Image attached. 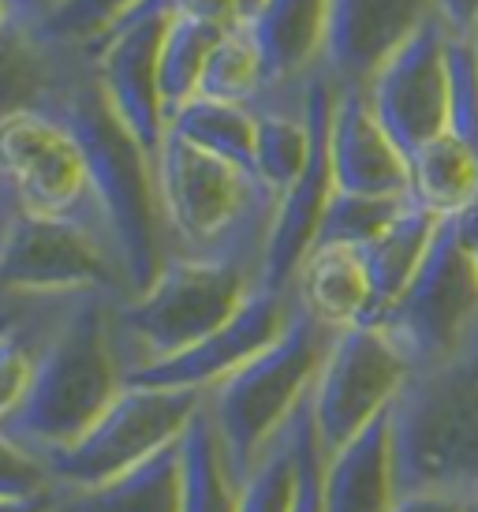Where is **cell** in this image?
I'll return each mask as SVG.
<instances>
[{
  "mask_svg": "<svg viewBox=\"0 0 478 512\" xmlns=\"http://www.w3.org/2000/svg\"><path fill=\"white\" fill-rule=\"evenodd\" d=\"M38 109L57 116L75 135V143L86 157L94 202L105 217L116 262L124 273L127 296H139L154 285V277L169 258L161 206H157L154 157L120 124V116L113 113V105L98 83L94 60L79 45L68 49L57 83L49 86Z\"/></svg>",
  "mask_w": 478,
  "mask_h": 512,
  "instance_id": "cell-1",
  "label": "cell"
},
{
  "mask_svg": "<svg viewBox=\"0 0 478 512\" xmlns=\"http://www.w3.org/2000/svg\"><path fill=\"white\" fill-rule=\"evenodd\" d=\"M113 292H75L64 299L42 344L23 404L0 427L15 445L49 464L71 449L120 397L127 370L113 333Z\"/></svg>",
  "mask_w": 478,
  "mask_h": 512,
  "instance_id": "cell-2",
  "label": "cell"
},
{
  "mask_svg": "<svg viewBox=\"0 0 478 512\" xmlns=\"http://www.w3.org/2000/svg\"><path fill=\"white\" fill-rule=\"evenodd\" d=\"M266 251L228 255H169L154 285L113 303V333L124 370L180 356L221 329L262 285Z\"/></svg>",
  "mask_w": 478,
  "mask_h": 512,
  "instance_id": "cell-3",
  "label": "cell"
},
{
  "mask_svg": "<svg viewBox=\"0 0 478 512\" xmlns=\"http://www.w3.org/2000/svg\"><path fill=\"white\" fill-rule=\"evenodd\" d=\"M396 486L467 494L478 486V329L445 363L408 378L389 408Z\"/></svg>",
  "mask_w": 478,
  "mask_h": 512,
  "instance_id": "cell-4",
  "label": "cell"
},
{
  "mask_svg": "<svg viewBox=\"0 0 478 512\" xmlns=\"http://www.w3.org/2000/svg\"><path fill=\"white\" fill-rule=\"evenodd\" d=\"M154 184L169 255L266 251L277 195L251 172L169 131L154 154Z\"/></svg>",
  "mask_w": 478,
  "mask_h": 512,
  "instance_id": "cell-5",
  "label": "cell"
},
{
  "mask_svg": "<svg viewBox=\"0 0 478 512\" xmlns=\"http://www.w3.org/2000/svg\"><path fill=\"white\" fill-rule=\"evenodd\" d=\"M333 337L337 329L322 326L296 303L281 337L206 393V412L236 483H243V475L262 460L269 441L303 408Z\"/></svg>",
  "mask_w": 478,
  "mask_h": 512,
  "instance_id": "cell-6",
  "label": "cell"
},
{
  "mask_svg": "<svg viewBox=\"0 0 478 512\" xmlns=\"http://www.w3.org/2000/svg\"><path fill=\"white\" fill-rule=\"evenodd\" d=\"M90 288L127 296L113 247L79 221L23 206L0 180V303Z\"/></svg>",
  "mask_w": 478,
  "mask_h": 512,
  "instance_id": "cell-7",
  "label": "cell"
},
{
  "mask_svg": "<svg viewBox=\"0 0 478 512\" xmlns=\"http://www.w3.org/2000/svg\"><path fill=\"white\" fill-rule=\"evenodd\" d=\"M206 393L198 389H165V385L127 382L120 397L98 415L71 449L53 456L45 468L57 490H90L146 464L165 445L183 438L187 423L202 408Z\"/></svg>",
  "mask_w": 478,
  "mask_h": 512,
  "instance_id": "cell-8",
  "label": "cell"
},
{
  "mask_svg": "<svg viewBox=\"0 0 478 512\" xmlns=\"http://www.w3.org/2000/svg\"><path fill=\"white\" fill-rule=\"evenodd\" d=\"M374 326L408 356L415 370L456 356L478 329V273L456 221H441L419 273Z\"/></svg>",
  "mask_w": 478,
  "mask_h": 512,
  "instance_id": "cell-9",
  "label": "cell"
},
{
  "mask_svg": "<svg viewBox=\"0 0 478 512\" xmlns=\"http://www.w3.org/2000/svg\"><path fill=\"white\" fill-rule=\"evenodd\" d=\"M411 374L415 367L381 326L366 322L340 329L310 393L322 453H337L378 415L389 412Z\"/></svg>",
  "mask_w": 478,
  "mask_h": 512,
  "instance_id": "cell-10",
  "label": "cell"
},
{
  "mask_svg": "<svg viewBox=\"0 0 478 512\" xmlns=\"http://www.w3.org/2000/svg\"><path fill=\"white\" fill-rule=\"evenodd\" d=\"M0 180L12 187L23 206L79 221L113 247L105 217L94 202L86 157L57 116L19 109L0 120Z\"/></svg>",
  "mask_w": 478,
  "mask_h": 512,
  "instance_id": "cell-11",
  "label": "cell"
},
{
  "mask_svg": "<svg viewBox=\"0 0 478 512\" xmlns=\"http://www.w3.org/2000/svg\"><path fill=\"white\" fill-rule=\"evenodd\" d=\"M172 15H176L172 0H146L90 49L94 72L113 113L150 157L169 135L157 68H161V42L169 34Z\"/></svg>",
  "mask_w": 478,
  "mask_h": 512,
  "instance_id": "cell-12",
  "label": "cell"
},
{
  "mask_svg": "<svg viewBox=\"0 0 478 512\" xmlns=\"http://www.w3.org/2000/svg\"><path fill=\"white\" fill-rule=\"evenodd\" d=\"M400 154L449 131V30L430 15L363 86Z\"/></svg>",
  "mask_w": 478,
  "mask_h": 512,
  "instance_id": "cell-13",
  "label": "cell"
},
{
  "mask_svg": "<svg viewBox=\"0 0 478 512\" xmlns=\"http://www.w3.org/2000/svg\"><path fill=\"white\" fill-rule=\"evenodd\" d=\"M340 86L318 68L307 83V116H310V157L299 180L281 199H277V214L269 228L266 262H262V285L266 288H292L299 262L307 258L314 247L318 225L337 180H333V154H329V128H333V105H337Z\"/></svg>",
  "mask_w": 478,
  "mask_h": 512,
  "instance_id": "cell-14",
  "label": "cell"
},
{
  "mask_svg": "<svg viewBox=\"0 0 478 512\" xmlns=\"http://www.w3.org/2000/svg\"><path fill=\"white\" fill-rule=\"evenodd\" d=\"M292 311H296L292 288L281 292V288L258 285L221 329H213L210 337H202L180 356H169L161 363H150V367L127 374V382L210 393L213 385L225 382L232 370H239L247 359H254L262 348L277 341Z\"/></svg>",
  "mask_w": 478,
  "mask_h": 512,
  "instance_id": "cell-15",
  "label": "cell"
},
{
  "mask_svg": "<svg viewBox=\"0 0 478 512\" xmlns=\"http://www.w3.org/2000/svg\"><path fill=\"white\" fill-rule=\"evenodd\" d=\"M430 15L434 0H329L322 72L340 90L366 86Z\"/></svg>",
  "mask_w": 478,
  "mask_h": 512,
  "instance_id": "cell-16",
  "label": "cell"
},
{
  "mask_svg": "<svg viewBox=\"0 0 478 512\" xmlns=\"http://www.w3.org/2000/svg\"><path fill=\"white\" fill-rule=\"evenodd\" d=\"M329 154H333V180H337L340 191L408 195V157L400 154V146L389 139V131L381 128L363 86L337 90Z\"/></svg>",
  "mask_w": 478,
  "mask_h": 512,
  "instance_id": "cell-17",
  "label": "cell"
},
{
  "mask_svg": "<svg viewBox=\"0 0 478 512\" xmlns=\"http://www.w3.org/2000/svg\"><path fill=\"white\" fill-rule=\"evenodd\" d=\"M243 23L262 53V72H266L262 98L296 90L322 68L329 0H262Z\"/></svg>",
  "mask_w": 478,
  "mask_h": 512,
  "instance_id": "cell-18",
  "label": "cell"
},
{
  "mask_svg": "<svg viewBox=\"0 0 478 512\" xmlns=\"http://www.w3.org/2000/svg\"><path fill=\"white\" fill-rule=\"evenodd\" d=\"M400 498L393 460L389 412L359 430L348 445L325 456L322 501L325 512H389Z\"/></svg>",
  "mask_w": 478,
  "mask_h": 512,
  "instance_id": "cell-19",
  "label": "cell"
},
{
  "mask_svg": "<svg viewBox=\"0 0 478 512\" xmlns=\"http://www.w3.org/2000/svg\"><path fill=\"white\" fill-rule=\"evenodd\" d=\"M292 299L329 329H348L374 322V288L359 247L318 243L299 262L292 277Z\"/></svg>",
  "mask_w": 478,
  "mask_h": 512,
  "instance_id": "cell-20",
  "label": "cell"
},
{
  "mask_svg": "<svg viewBox=\"0 0 478 512\" xmlns=\"http://www.w3.org/2000/svg\"><path fill=\"white\" fill-rule=\"evenodd\" d=\"M310 83V79H307ZM307 83L254 101V176L281 199L310 157Z\"/></svg>",
  "mask_w": 478,
  "mask_h": 512,
  "instance_id": "cell-21",
  "label": "cell"
},
{
  "mask_svg": "<svg viewBox=\"0 0 478 512\" xmlns=\"http://www.w3.org/2000/svg\"><path fill=\"white\" fill-rule=\"evenodd\" d=\"M183 453L165 445L146 464L90 490H57V512H180Z\"/></svg>",
  "mask_w": 478,
  "mask_h": 512,
  "instance_id": "cell-22",
  "label": "cell"
},
{
  "mask_svg": "<svg viewBox=\"0 0 478 512\" xmlns=\"http://www.w3.org/2000/svg\"><path fill=\"white\" fill-rule=\"evenodd\" d=\"M408 176L411 202L437 221H452L478 202V154L452 131H441L408 157Z\"/></svg>",
  "mask_w": 478,
  "mask_h": 512,
  "instance_id": "cell-23",
  "label": "cell"
},
{
  "mask_svg": "<svg viewBox=\"0 0 478 512\" xmlns=\"http://www.w3.org/2000/svg\"><path fill=\"white\" fill-rule=\"evenodd\" d=\"M68 49V42L45 34L38 23L15 19L8 30H0V120L42 105L64 68Z\"/></svg>",
  "mask_w": 478,
  "mask_h": 512,
  "instance_id": "cell-24",
  "label": "cell"
},
{
  "mask_svg": "<svg viewBox=\"0 0 478 512\" xmlns=\"http://www.w3.org/2000/svg\"><path fill=\"white\" fill-rule=\"evenodd\" d=\"M437 225L441 221L430 210H422L419 202H408L393 225L378 232L366 247H359L370 273V288H374V322L393 307L400 292L411 285V277L419 273L422 258L437 236Z\"/></svg>",
  "mask_w": 478,
  "mask_h": 512,
  "instance_id": "cell-25",
  "label": "cell"
},
{
  "mask_svg": "<svg viewBox=\"0 0 478 512\" xmlns=\"http://www.w3.org/2000/svg\"><path fill=\"white\" fill-rule=\"evenodd\" d=\"M183 453V490L180 512H236L239 483L225 464V449L213 430V419L206 412V400L187 423L180 438Z\"/></svg>",
  "mask_w": 478,
  "mask_h": 512,
  "instance_id": "cell-26",
  "label": "cell"
},
{
  "mask_svg": "<svg viewBox=\"0 0 478 512\" xmlns=\"http://www.w3.org/2000/svg\"><path fill=\"white\" fill-rule=\"evenodd\" d=\"M169 131L206 154L254 176V109L239 101L191 98L169 120ZM258 180V176H254Z\"/></svg>",
  "mask_w": 478,
  "mask_h": 512,
  "instance_id": "cell-27",
  "label": "cell"
},
{
  "mask_svg": "<svg viewBox=\"0 0 478 512\" xmlns=\"http://www.w3.org/2000/svg\"><path fill=\"white\" fill-rule=\"evenodd\" d=\"M75 296V292H71ZM68 296H42L23 299V307L8 326L0 329V423L23 404L30 382H34V367L42 356V344L49 329L57 322L60 307Z\"/></svg>",
  "mask_w": 478,
  "mask_h": 512,
  "instance_id": "cell-28",
  "label": "cell"
},
{
  "mask_svg": "<svg viewBox=\"0 0 478 512\" xmlns=\"http://www.w3.org/2000/svg\"><path fill=\"white\" fill-rule=\"evenodd\" d=\"M228 27L206 23V19H191V15H172L169 34L161 42V101H165V116H176L191 98H198L202 72L210 60L213 45L221 42Z\"/></svg>",
  "mask_w": 478,
  "mask_h": 512,
  "instance_id": "cell-29",
  "label": "cell"
},
{
  "mask_svg": "<svg viewBox=\"0 0 478 512\" xmlns=\"http://www.w3.org/2000/svg\"><path fill=\"white\" fill-rule=\"evenodd\" d=\"M310 397L303 400L288 427L269 441L262 460L254 464L239 483L236 512H292L299 490V441H303V419H307Z\"/></svg>",
  "mask_w": 478,
  "mask_h": 512,
  "instance_id": "cell-30",
  "label": "cell"
},
{
  "mask_svg": "<svg viewBox=\"0 0 478 512\" xmlns=\"http://www.w3.org/2000/svg\"><path fill=\"white\" fill-rule=\"evenodd\" d=\"M266 90V72H262V53L254 45L247 23H236L221 34V42L213 45L198 98L217 101H239V105H254Z\"/></svg>",
  "mask_w": 478,
  "mask_h": 512,
  "instance_id": "cell-31",
  "label": "cell"
},
{
  "mask_svg": "<svg viewBox=\"0 0 478 512\" xmlns=\"http://www.w3.org/2000/svg\"><path fill=\"white\" fill-rule=\"evenodd\" d=\"M411 202V195H359V191H333L325 206L318 243H340V247H366L378 232L393 225L396 214Z\"/></svg>",
  "mask_w": 478,
  "mask_h": 512,
  "instance_id": "cell-32",
  "label": "cell"
},
{
  "mask_svg": "<svg viewBox=\"0 0 478 512\" xmlns=\"http://www.w3.org/2000/svg\"><path fill=\"white\" fill-rule=\"evenodd\" d=\"M139 4H146V0H60L38 27H42L45 34L60 38V42L79 45V49L90 53L120 19L135 12Z\"/></svg>",
  "mask_w": 478,
  "mask_h": 512,
  "instance_id": "cell-33",
  "label": "cell"
},
{
  "mask_svg": "<svg viewBox=\"0 0 478 512\" xmlns=\"http://www.w3.org/2000/svg\"><path fill=\"white\" fill-rule=\"evenodd\" d=\"M449 131L478 154V45L449 38Z\"/></svg>",
  "mask_w": 478,
  "mask_h": 512,
  "instance_id": "cell-34",
  "label": "cell"
},
{
  "mask_svg": "<svg viewBox=\"0 0 478 512\" xmlns=\"http://www.w3.org/2000/svg\"><path fill=\"white\" fill-rule=\"evenodd\" d=\"M57 490L53 475L38 456H30L23 445L8 438V430L0 427V498H30Z\"/></svg>",
  "mask_w": 478,
  "mask_h": 512,
  "instance_id": "cell-35",
  "label": "cell"
},
{
  "mask_svg": "<svg viewBox=\"0 0 478 512\" xmlns=\"http://www.w3.org/2000/svg\"><path fill=\"white\" fill-rule=\"evenodd\" d=\"M314 393V389H310ZM322 441H318V430H314V412L307 408V419H303V441H299V490H296V509L292 512H325L322 501Z\"/></svg>",
  "mask_w": 478,
  "mask_h": 512,
  "instance_id": "cell-36",
  "label": "cell"
},
{
  "mask_svg": "<svg viewBox=\"0 0 478 512\" xmlns=\"http://www.w3.org/2000/svg\"><path fill=\"white\" fill-rule=\"evenodd\" d=\"M437 23L449 30V38H478V0H434Z\"/></svg>",
  "mask_w": 478,
  "mask_h": 512,
  "instance_id": "cell-37",
  "label": "cell"
},
{
  "mask_svg": "<svg viewBox=\"0 0 478 512\" xmlns=\"http://www.w3.org/2000/svg\"><path fill=\"white\" fill-rule=\"evenodd\" d=\"M176 15H191V19H206L217 27H236L243 23V4L239 0H172Z\"/></svg>",
  "mask_w": 478,
  "mask_h": 512,
  "instance_id": "cell-38",
  "label": "cell"
},
{
  "mask_svg": "<svg viewBox=\"0 0 478 512\" xmlns=\"http://www.w3.org/2000/svg\"><path fill=\"white\" fill-rule=\"evenodd\" d=\"M389 512H464V494H449V490H415V494H400Z\"/></svg>",
  "mask_w": 478,
  "mask_h": 512,
  "instance_id": "cell-39",
  "label": "cell"
},
{
  "mask_svg": "<svg viewBox=\"0 0 478 512\" xmlns=\"http://www.w3.org/2000/svg\"><path fill=\"white\" fill-rule=\"evenodd\" d=\"M0 512H57V490L30 494V498H0Z\"/></svg>",
  "mask_w": 478,
  "mask_h": 512,
  "instance_id": "cell-40",
  "label": "cell"
},
{
  "mask_svg": "<svg viewBox=\"0 0 478 512\" xmlns=\"http://www.w3.org/2000/svg\"><path fill=\"white\" fill-rule=\"evenodd\" d=\"M456 221V232H460V243H464V251H467V258H471V266H475V273H478V202L467 210V214H460V217H452Z\"/></svg>",
  "mask_w": 478,
  "mask_h": 512,
  "instance_id": "cell-41",
  "label": "cell"
},
{
  "mask_svg": "<svg viewBox=\"0 0 478 512\" xmlns=\"http://www.w3.org/2000/svg\"><path fill=\"white\" fill-rule=\"evenodd\" d=\"M12 4H15V15H19L23 23H42L60 0H12Z\"/></svg>",
  "mask_w": 478,
  "mask_h": 512,
  "instance_id": "cell-42",
  "label": "cell"
},
{
  "mask_svg": "<svg viewBox=\"0 0 478 512\" xmlns=\"http://www.w3.org/2000/svg\"><path fill=\"white\" fill-rule=\"evenodd\" d=\"M15 19H19V15H15V4H12V0H0V30H8L15 23Z\"/></svg>",
  "mask_w": 478,
  "mask_h": 512,
  "instance_id": "cell-43",
  "label": "cell"
},
{
  "mask_svg": "<svg viewBox=\"0 0 478 512\" xmlns=\"http://www.w3.org/2000/svg\"><path fill=\"white\" fill-rule=\"evenodd\" d=\"M19 307H23V299H15V303H0V329L8 326L15 314H19Z\"/></svg>",
  "mask_w": 478,
  "mask_h": 512,
  "instance_id": "cell-44",
  "label": "cell"
},
{
  "mask_svg": "<svg viewBox=\"0 0 478 512\" xmlns=\"http://www.w3.org/2000/svg\"><path fill=\"white\" fill-rule=\"evenodd\" d=\"M464 512H478V486L464 494Z\"/></svg>",
  "mask_w": 478,
  "mask_h": 512,
  "instance_id": "cell-45",
  "label": "cell"
},
{
  "mask_svg": "<svg viewBox=\"0 0 478 512\" xmlns=\"http://www.w3.org/2000/svg\"><path fill=\"white\" fill-rule=\"evenodd\" d=\"M239 4H243V19H251V15H254V8H258V4H262V0H239Z\"/></svg>",
  "mask_w": 478,
  "mask_h": 512,
  "instance_id": "cell-46",
  "label": "cell"
},
{
  "mask_svg": "<svg viewBox=\"0 0 478 512\" xmlns=\"http://www.w3.org/2000/svg\"><path fill=\"white\" fill-rule=\"evenodd\" d=\"M475 45H478V38H475Z\"/></svg>",
  "mask_w": 478,
  "mask_h": 512,
  "instance_id": "cell-47",
  "label": "cell"
}]
</instances>
